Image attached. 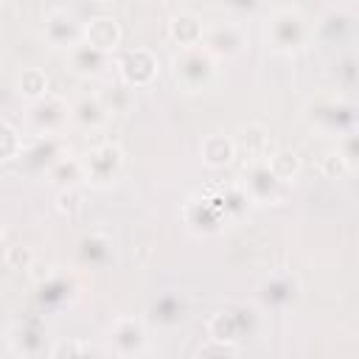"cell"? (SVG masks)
Instances as JSON below:
<instances>
[{"instance_id":"cell-1","label":"cell","mask_w":359,"mask_h":359,"mask_svg":"<svg viewBox=\"0 0 359 359\" xmlns=\"http://www.w3.org/2000/svg\"><path fill=\"white\" fill-rule=\"evenodd\" d=\"M311 39V22L303 11L286 6L275 8L264 22V42L275 53H297Z\"/></svg>"},{"instance_id":"cell-2","label":"cell","mask_w":359,"mask_h":359,"mask_svg":"<svg viewBox=\"0 0 359 359\" xmlns=\"http://www.w3.org/2000/svg\"><path fill=\"white\" fill-rule=\"evenodd\" d=\"M174 67V79L182 90L196 93L205 90L213 76H216V59L202 48V45H191V48H180L171 59Z\"/></svg>"},{"instance_id":"cell-3","label":"cell","mask_w":359,"mask_h":359,"mask_svg":"<svg viewBox=\"0 0 359 359\" xmlns=\"http://www.w3.org/2000/svg\"><path fill=\"white\" fill-rule=\"evenodd\" d=\"M303 118L309 126L325 132V135H342L351 132L356 123V107L342 98H314L306 104Z\"/></svg>"},{"instance_id":"cell-4","label":"cell","mask_w":359,"mask_h":359,"mask_svg":"<svg viewBox=\"0 0 359 359\" xmlns=\"http://www.w3.org/2000/svg\"><path fill=\"white\" fill-rule=\"evenodd\" d=\"M258 325V314L255 309L244 306V303H236V306H227L222 309L219 314L210 317L208 323V339H216V342H224V345H238L244 337H250Z\"/></svg>"},{"instance_id":"cell-5","label":"cell","mask_w":359,"mask_h":359,"mask_svg":"<svg viewBox=\"0 0 359 359\" xmlns=\"http://www.w3.org/2000/svg\"><path fill=\"white\" fill-rule=\"evenodd\" d=\"M123 149L112 140L107 143H98L93 146L84 157H81V165H84V180L90 185H98V188H107L112 182H118V177L123 174Z\"/></svg>"},{"instance_id":"cell-6","label":"cell","mask_w":359,"mask_h":359,"mask_svg":"<svg viewBox=\"0 0 359 359\" xmlns=\"http://www.w3.org/2000/svg\"><path fill=\"white\" fill-rule=\"evenodd\" d=\"M25 123L36 135H59L70 123V104L53 93H45L25 107Z\"/></svg>"},{"instance_id":"cell-7","label":"cell","mask_w":359,"mask_h":359,"mask_svg":"<svg viewBox=\"0 0 359 359\" xmlns=\"http://www.w3.org/2000/svg\"><path fill=\"white\" fill-rule=\"evenodd\" d=\"M241 188L247 191L250 202H255V205H272V202H278L283 196L286 182H280L278 174L261 157V160H247L244 174H241Z\"/></svg>"},{"instance_id":"cell-8","label":"cell","mask_w":359,"mask_h":359,"mask_svg":"<svg viewBox=\"0 0 359 359\" xmlns=\"http://www.w3.org/2000/svg\"><path fill=\"white\" fill-rule=\"evenodd\" d=\"M107 342L118 356H143L149 351V331L137 317H118L107 331Z\"/></svg>"},{"instance_id":"cell-9","label":"cell","mask_w":359,"mask_h":359,"mask_svg":"<svg viewBox=\"0 0 359 359\" xmlns=\"http://www.w3.org/2000/svg\"><path fill=\"white\" fill-rule=\"evenodd\" d=\"M216 62L219 59H233L244 50L247 45V34L238 22H216V25H208L205 34H202V42H199Z\"/></svg>"},{"instance_id":"cell-10","label":"cell","mask_w":359,"mask_h":359,"mask_svg":"<svg viewBox=\"0 0 359 359\" xmlns=\"http://www.w3.org/2000/svg\"><path fill=\"white\" fill-rule=\"evenodd\" d=\"M67 67L79 79H98L109 67V53L90 45L87 39H79L76 45L67 48Z\"/></svg>"},{"instance_id":"cell-11","label":"cell","mask_w":359,"mask_h":359,"mask_svg":"<svg viewBox=\"0 0 359 359\" xmlns=\"http://www.w3.org/2000/svg\"><path fill=\"white\" fill-rule=\"evenodd\" d=\"M157 56L146 48H132L118 59V70L126 87H146L157 76Z\"/></svg>"},{"instance_id":"cell-12","label":"cell","mask_w":359,"mask_h":359,"mask_svg":"<svg viewBox=\"0 0 359 359\" xmlns=\"http://www.w3.org/2000/svg\"><path fill=\"white\" fill-rule=\"evenodd\" d=\"M182 216H185L188 230L196 233V236H210V233L222 230V224L227 222L224 213H222V208H219V202H216V199H208V196H202V199H188Z\"/></svg>"},{"instance_id":"cell-13","label":"cell","mask_w":359,"mask_h":359,"mask_svg":"<svg viewBox=\"0 0 359 359\" xmlns=\"http://www.w3.org/2000/svg\"><path fill=\"white\" fill-rule=\"evenodd\" d=\"M42 34L45 39L53 45V48H62L67 50L70 45H76L81 36H84V25L65 8H53L45 14V25H42Z\"/></svg>"},{"instance_id":"cell-14","label":"cell","mask_w":359,"mask_h":359,"mask_svg":"<svg viewBox=\"0 0 359 359\" xmlns=\"http://www.w3.org/2000/svg\"><path fill=\"white\" fill-rule=\"evenodd\" d=\"M65 140L59 135H39L31 146H22L20 149V157H22V165L28 171H48L62 154H65Z\"/></svg>"},{"instance_id":"cell-15","label":"cell","mask_w":359,"mask_h":359,"mask_svg":"<svg viewBox=\"0 0 359 359\" xmlns=\"http://www.w3.org/2000/svg\"><path fill=\"white\" fill-rule=\"evenodd\" d=\"M8 348L17 356H39L45 353V325L39 320H22L8 328Z\"/></svg>"},{"instance_id":"cell-16","label":"cell","mask_w":359,"mask_h":359,"mask_svg":"<svg viewBox=\"0 0 359 359\" xmlns=\"http://www.w3.org/2000/svg\"><path fill=\"white\" fill-rule=\"evenodd\" d=\"M300 297V283L292 275H272L258 286V303L264 309H286Z\"/></svg>"},{"instance_id":"cell-17","label":"cell","mask_w":359,"mask_h":359,"mask_svg":"<svg viewBox=\"0 0 359 359\" xmlns=\"http://www.w3.org/2000/svg\"><path fill=\"white\" fill-rule=\"evenodd\" d=\"M109 121V107L104 104L101 95H81L70 104V123H76L79 129L95 132Z\"/></svg>"},{"instance_id":"cell-18","label":"cell","mask_w":359,"mask_h":359,"mask_svg":"<svg viewBox=\"0 0 359 359\" xmlns=\"http://www.w3.org/2000/svg\"><path fill=\"white\" fill-rule=\"evenodd\" d=\"M81 39H87L90 45H95V48L112 53V50L121 45V25H118L115 17L98 14V17H93V20L84 25V36H81Z\"/></svg>"},{"instance_id":"cell-19","label":"cell","mask_w":359,"mask_h":359,"mask_svg":"<svg viewBox=\"0 0 359 359\" xmlns=\"http://www.w3.org/2000/svg\"><path fill=\"white\" fill-rule=\"evenodd\" d=\"M202 34H205V25H202V20L194 11H180V14H174L168 20V39L177 48L199 45L202 42Z\"/></svg>"},{"instance_id":"cell-20","label":"cell","mask_w":359,"mask_h":359,"mask_svg":"<svg viewBox=\"0 0 359 359\" xmlns=\"http://www.w3.org/2000/svg\"><path fill=\"white\" fill-rule=\"evenodd\" d=\"M199 154H202V163L208 168H224L233 163L236 157V140L230 135H222V132H213L202 140L199 146Z\"/></svg>"},{"instance_id":"cell-21","label":"cell","mask_w":359,"mask_h":359,"mask_svg":"<svg viewBox=\"0 0 359 359\" xmlns=\"http://www.w3.org/2000/svg\"><path fill=\"white\" fill-rule=\"evenodd\" d=\"M45 177H48V182L53 185V188H76L81 180H84V165H81V157H73V154H62L48 171H45Z\"/></svg>"},{"instance_id":"cell-22","label":"cell","mask_w":359,"mask_h":359,"mask_svg":"<svg viewBox=\"0 0 359 359\" xmlns=\"http://www.w3.org/2000/svg\"><path fill=\"white\" fill-rule=\"evenodd\" d=\"M79 258L87 266H101L112 258V238L107 233H87L79 241Z\"/></svg>"},{"instance_id":"cell-23","label":"cell","mask_w":359,"mask_h":359,"mask_svg":"<svg viewBox=\"0 0 359 359\" xmlns=\"http://www.w3.org/2000/svg\"><path fill=\"white\" fill-rule=\"evenodd\" d=\"M351 28H353V14H351L348 8H331V11H325V17L317 22V34H320L325 42L342 39Z\"/></svg>"},{"instance_id":"cell-24","label":"cell","mask_w":359,"mask_h":359,"mask_svg":"<svg viewBox=\"0 0 359 359\" xmlns=\"http://www.w3.org/2000/svg\"><path fill=\"white\" fill-rule=\"evenodd\" d=\"M233 140H236V154H238V149H244L250 160H261V157L269 154V151H266L269 135H266V129H264L261 123H250V126H244V129L238 132V137H233Z\"/></svg>"},{"instance_id":"cell-25","label":"cell","mask_w":359,"mask_h":359,"mask_svg":"<svg viewBox=\"0 0 359 359\" xmlns=\"http://www.w3.org/2000/svg\"><path fill=\"white\" fill-rule=\"evenodd\" d=\"M264 160H266V165L278 174L280 182H292V180H297V174H300V168H303L300 154H297L294 149H275V151H269Z\"/></svg>"},{"instance_id":"cell-26","label":"cell","mask_w":359,"mask_h":359,"mask_svg":"<svg viewBox=\"0 0 359 359\" xmlns=\"http://www.w3.org/2000/svg\"><path fill=\"white\" fill-rule=\"evenodd\" d=\"M185 317V300L180 294H160L151 303V320L160 325H177Z\"/></svg>"},{"instance_id":"cell-27","label":"cell","mask_w":359,"mask_h":359,"mask_svg":"<svg viewBox=\"0 0 359 359\" xmlns=\"http://www.w3.org/2000/svg\"><path fill=\"white\" fill-rule=\"evenodd\" d=\"M17 93H20L22 98H28V101L45 95V93H48V76H45V70H39V67H25V70L17 76Z\"/></svg>"},{"instance_id":"cell-28","label":"cell","mask_w":359,"mask_h":359,"mask_svg":"<svg viewBox=\"0 0 359 359\" xmlns=\"http://www.w3.org/2000/svg\"><path fill=\"white\" fill-rule=\"evenodd\" d=\"M216 202H219V208H222L224 219H238V216L247 210L250 196H247V191L241 188V182H233V185H227V188H224V194H222V196H216Z\"/></svg>"},{"instance_id":"cell-29","label":"cell","mask_w":359,"mask_h":359,"mask_svg":"<svg viewBox=\"0 0 359 359\" xmlns=\"http://www.w3.org/2000/svg\"><path fill=\"white\" fill-rule=\"evenodd\" d=\"M39 297L45 303H62V300H67L70 297V280H67V275H62V272L48 275L39 283Z\"/></svg>"},{"instance_id":"cell-30","label":"cell","mask_w":359,"mask_h":359,"mask_svg":"<svg viewBox=\"0 0 359 359\" xmlns=\"http://www.w3.org/2000/svg\"><path fill=\"white\" fill-rule=\"evenodd\" d=\"M20 149H22L20 132L8 121H0V163H8L14 157H20Z\"/></svg>"},{"instance_id":"cell-31","label":"cell","mask_w":359,"mask_h":359,"mask_svg":"<svg viewBox=\"0 0 359 359\" xmlns=\"http://www.w3.org/2000/svg\"><path fill=\"white\" fill-rule=\"evenodd\" d=\"M320 168H323L325 180H342L345 174H351V171H353V168H351V165L345 163V157H342L339 151H328V154L323 157Z\"/></svg>"},{"instance_id":"cell-32","label":"cell","mask_w":359,"mask_h":359,"mask_svg":"<svg viewBox=\"0 0 359 359\" xmlns=\"http://www.w3.org/2000/svg\"><path fill=\"white\" fill-rule=\"evenodd\" d=\"M6 261H8V266H14V269H31V266H34V250L25 247V244L8 247V250H6Z\"/></svg>"},{"instance_id":"cell-33","label":"cell","mask_w":359,"mask_h":359,"mask_svg":"<svg viewBox=\"0 0 359 359\" xmlns=\"http://www.w3.org/2000/svg\"><path fill=\"white\" fill-rule=\"evenodd\" d=\"M87 353H93V348H90L87 342H56V345L48 351V356H53V359H65V356H87Z\"/></svg>"},{"instance_id":"cell-34","label":"cell","mask_w":359,"mask_h":359,"mask_svg":"<svg viewBox=\"0 0 359 359\" xmlns=\"http://www.w3.org/2000/svg\"><path fill=\"white\" fill-rule=\"evenodd\" d=\"M337 151L345 157V163L351 165V168H356V157H359V143H356V132L351 129V132H342V140H339V146H337Z\"/></svg>"},{"instance_id":"cell-35","label":"cell","mask_w":359,"mask_h":359,"mask_svg":"<svg viewBox=\"0 0 359 359\" xmlns=\"http://www.w3.org/2000/svg\"><path fill=\"white\" fill-rule=\"evenodd\" d=\"M79 208H81V194H79L76 188H62V191H59V210L70 216V213H76Z\"/></svg>"},{"instance_id":"cell-36","label":"cell","mask_w":359,"mask_h":359,"mask_svg":"<svg viewBox=\"0 0 359 359\" xmlns=\"http://www.w3.org/2000/svg\"><path fill=\"white\" fill-rule=\"evenodd\" d=\"M337 76H342L345 84H353V79H356V59H353V56H345V59L337 65Z\"/></svg>"},{"instance_id":"cell-37","label":"cell","mask_w":359,"mask_h":359,"mask_svg":"<svg viewBox=\"0 0 359 359\" xmlns=\"http://www.w3.org/2000/svg\"><path fill=\"white\" fill-rule=\"evenodd\" d=\"M227 6L233 11H252L258 6V0H227Z\"/></svg>"},{"instance_id":"cell-38","label":"cell","mask_w":359,"mask_h":359,"mask_svg":"<svg viewBox=\"0 0 359 359\" xmlns=\"http://www.w3.org/2000/svg\"><path fill=\"white\" fill-rule=\"evenodd\" d=\"M3 238H6V230H3V224H0V247H3Z\"/></svg>"},{"instance_id":"cell-39","label":"cell","mask_w":359,"mask_h":359,"mask_svg":"<svg viewBox=\"0 0 359 359\" xmlns=\"http://www.w3.org/2000/svg\"><path fill=\"white\" fill-rule=\"evenodd\" d=\"M3 3H6V0H0V6H3Z\"/></svg>"}]
</instances>
